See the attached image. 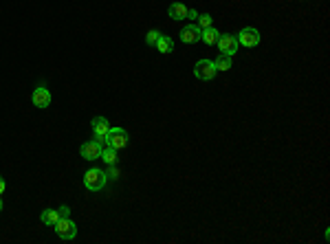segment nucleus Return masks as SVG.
<instances>
[{
    "label": "nucleus",
    "instance_id": "nucleus-9",
    "mask_svg": "<svg viewBox=\"0 0 330 244\" xmlns=\"http://www.w3.org/2000/svg\"><path fill=\"white\" fill-rule=\"evenodd\" d=\"M101 143H97V141H86V143L79 147V154H82V159H86V161H97L99 156H101Z\"/></svg>",
    "mask_w": 330,
    "mask_h": 244
},
{
    "label": "nucleus",
    "instance_id": "nucleus-3",
    "mask_svg": "<svg viewBox=\"0 0 330 244\" xmlns=\"http://www.w3.org/2000/svg\"><path fill=\"white\" fill-rule=\"evenodd\" d=\"M216 66L211 60H198L196 66H194V75L198 79H202V81H209V79H214L216 77Z\"/></svg>",
    "mask_w": 330,
    "mask_h": 244
},
{
    "label": "nucleus",
    "instance_id": "nucleus-19",
    "mask_svg": "<svg viewBox=\"0 0 330 244\" xmlns=\"http://www.w3.org/2000/svg\"><path fill=\"white\" fill-rule=\"evenodd\" d=\"M106 176H108V181H117V179H119V170H117L115 165H108V170H106Z\"/></svg>",
    "mask_w": 330,
    "mask_h": 244
},
{
    "label": "nucleus",
    "instance_id": "nucleus-22",
    "mask_svg": "<svg viewBox=\"0 0 330 244\" xmlns=\"http://www.w3.org/2000/svg\"><path fill=\"white\" fill-rule=\"evenodd\" d=\"M4 187H7V183H4V179H2V176H0V194H2V191H4Z\"/></svg>",
    "mask_w": 330,
    "mask_h": 244
},
{
    "label": "nucleus",
    "instance_id": "nucleus-15",
    "mask_svg": "<svg viewBox=\"0 0 330 244\" xmlns=\"http://www.w3.org/2000/svg\"><path fill=\"white\" fill-rule=\"evenodd\" d=\"M60 220V211L58 209H44L42 211V222L47 227H55V222Z\"/></svg>",
    "mask_w": 330,
    "mask_h": 244
},
{
    "label": "nucleus",
    "instance_id": "nucleus-18",
    "mask_svg": "<svg viewBox=\"0 0 330 244\" xmlns=\"http://www.w3.org/2000/svg\"><path fill=\"white\" fill-rule=\"evenodd\" d=\"M159 38H161V33L156 31V29H152V31H148V35H145V42H148L150 47H154L156 40H159Z\"/></svg>",
    "mask_w": 330,
    "mask_h": 244
},
{
    "label": "nucleus",
    "instance_id": "nucleus-4",
    "mask_svg": "<svg viewBox=\"0 0 330 244\" xmlns=\"http://www.w3.org/2000/svg\"><path fill=\"white\" fill-rule=\"evenodd\" d=\"M236 40H238V44H242V47L253 49V47H258V44H260V31H258V29H253V27H245L240 33L236 35Z\"/></svg>",
    "mask_w": 330,
    "mask_h": 244
},
{
    "label": "nucleus",
    "instance_id": "nucleus-16",
    "mask_svg": "<svg viewBox=\"0 0 330 244\" xmlns=\"http://www.w3.org/2000/svg\"><path fill=\"white\" fill-rule=\"evenodd\" d=\"M214 66H216V70H231V55H222L220 53L216 58Z\"/></svg>",
    "mask_w": 330,
    "mask_h": 244
},
{
    "label": "nucleus",
    "instance_id": "nucleus-1",
    "mask_svg": "<svg viewBox=\"0 0 330 244\" xmlns=\"http://www.w3.org/2000/svg\"><path fill=\"white\" fill-rule=\"evenodd\" d=\"M106 181H108V176L99 167H93V170H88L84 174V187L88 191H101L106 187Z\"/></svg>",
    "mask_w": 330,
    "mask_h": 244
},
{
    "label": "nucleus",
    "instance_id": "nucleus-20",
    "mask_svg": "<svg viewBox=\"0 0 330 244\" xmlns=\"http://www.w3.org/2000/svg\"><path fill=\"white\" fill-rule=\"evenodd\" d=\"M198 16H200V13H198L196 9H187V18H190L192 22H196V20H198Z\"/></svg>",
    "mask_w": 330,
    "mask_h": 244
},
{
    "label": "nucleus",
    "instance_id": "nucleus-2",
    "mask_svg": "<svg viewBox=\"0 0 330 244\" xmlns=\"http://www.w3.org/2000/svg\"><path fill=\"white\" fill-rule=\"evenodd\" d=\"M55 233H58L62 240H73L75 236H77V225H75L73 220H70L68 216L66 218H60L58 222H55Z\"/></svg>",
    "mask_w": 330,
    "mask_h": 244
},
{
    "label": "nucleus",
    "instance_id": "nucleus-11",
    "mask_svg": "<svg viewBox=\"0 0 330 244\" xmlns=\"http://www.w3.org/2000/svg\"><path fill=\"white\" fill-rule=\"evenodd\" d=\"M167 16H170L172 20H176V22H181V20L187 18V7H185L183 2L170 4V9H167Z\"/></svg>",
    "mask_w": 330,
    "mask_h": 244
},
{
    "label": "nucleus",
    "instance_id": "nucleus-7",
    "mask_svg": "<svg viewBox=\"0 0 330 244\" xmlns=\"http://www.w3.org/2000/svg\"><path fill=\"white\" fill-rule=\"evenodd\" d=\"M218 49H220V53L222 55H233V53H238V40H236V35H229V33H220V38H218Z\"/></svg>",
    "mask_w": 330,
    "mask_h": 244
},
{
    "label": "nucleus",
    "instance_id": "nucleus-14",
    "mask_svg": "<svg viewBox=\"0 0 330 244\" xmlns=\"http://www.w3.org/2000/svg\"><path fill=\"white\" fill-rule=\"evenodd\" d=\"M218 38H220V33H218L214 27L202 29V31H200V40H202L205 44H209V47H211V44H216V42H218Z\"/></svg>",
    "mask_w": 330,
    "mask_h": 244
},
{
    "label": "nucleus",
    "instance_id": "nucleus-17",
    "mask_svg": "<svg viewBox=\"0 0 330 244\" xmlns=\"http://www.w3.org/2000/svg\"><path fill=\"white\" fill-rule=\"evenodd\" d=\"M211 20H214V18H211L209 13H202V16H198L196 22H198V27H200V29H209L211 27Z\"/></svg>",
    "mask_w": 330,
    "mask_h": 244
},
{
    "label": "nucleus",
    "instance_id": "nucleus-13",
    "mask_svg": "<svg viewBox=\"0 0 330 244\" xmlns=\"http://www.w3.org/2000/svg\"><path fill=\"white\" fill-rule=\"evenodd\" d=\"M99 159L104 161L106 165H115V163H117V150H115V147H110V145H104V147H101Z\"/></svg>",
    "mask_w": 330,
    "mask_h": 244
},
{
    "label": "nucleus",
    "instance_id": "nucleus-12",
    "mask_svg": "<svg viewBox=\"0 0 330 244\" xmlns=\"http://www.w3.org/2000/svg\"><path fill=\"white\" fill-rule=\"evenodd\" d=\"M156 49H159V53H172V49H174V42H172V38L170 35H163L161 33V38L156 40V44H154Z\"/></svg>",
    "mask_w": 330,
    "mask_h": 244
},
{
    "label": "nucleus",
    "instance_id": "nucleus-23",
    "mask_svg": "<svg viewBox=\"0 0 330 244\" xmlns=\"http://www.w3.org/2000/svg\"><path fill=\"white\" fill-rule=\"evenodd\" d=\"M0 211H2V200H0Z\"/></svg>",
    "mask_w": 330,
    "mask_h": 244
},
{
    "label": "nucleus",
    "instance_id": "nucleus-5",
    "mask_svg": "<svg viewBox=\"0 0 330 244\" xmlns=\"http://www.w3.org/2000/svg\"><path fill=\"white\" fill-rule=\"evenodd\" d=\"M90 128H93V136L95 141L101 145H106V136H108V130H110V123L106 117H95L93 123H90Z\"/></svg>",
    "mask_w": 330,
    "mask_h": 244
},
{
    "label": "nucleus",
    "instance_id": "nucleus-10",
    "mask_svg": "<svg viewBox=\"0 0 330 244\" xmlns=\"http://www.w3.org/2000/svg\"><path fill=\"white\" fill-rule=\"evenodd\" d=\"M200 31H202V29L198 27V24L192 22V24H187V27L181 29V40L185 44H196L198 40H200Z\"/></svg>",
    "mask_w": 330,
    "mask_h": 244
},
{
    "label": "nucleus",
    "instance_id": "nucleus-8",
    "mask_svg": "<svg viewBox=\"0 0 330 244\" xmlns=\"http://www.w3.org/2000/svg\"><path fill=\"white\" fill-rule=\"evenodd\" d=\"M31 101H33L35 108H49V106H51V90L44 84L38 86V88L33 90V95H31Z\"/></svg>",
    "mask_w": 330,
    "mask_h": 244
},
{
    "label": "nucleus",
    "instance_id": "nucleus-6",
    "mask_svg": "<svg viewBox=\"0 0 330 244\" xmlns=\"http://www.w3.org/2000/svg\"><path fill=\"white\" fill-rule=\"evenodd\" d=\"M106 145L115 147V150H121V147L128 145V132L124 128H110L108 136H106Z\"/></svg>",
    "mask_w": 330,
    "mask_h": 244
},
{
    "label": "nucleus",
    "instance_id": "nucleus-21",
    "mask_svg": "<svg viewBox=\"0 0 330 244\" xmlns=\"http://www.w3.org/2000/svg\"><path fill=\"white\" fill-rule=\"evenodd\" d=\"M58 211H60V218H66V216H68V213H70V209H68V207H66V205H64V207H60Z\"/></svg>",
    "mask_w": 330,
    "mask_h": 244
}]
</instances>
